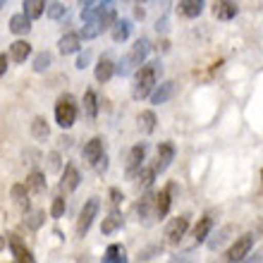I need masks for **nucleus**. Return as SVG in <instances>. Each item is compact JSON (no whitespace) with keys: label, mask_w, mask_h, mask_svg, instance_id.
Segmentation results:
<instances>
[{"label":"nucleus","mask_w":263,"mask_h":263,"mask_svg":"<svg viewBox=\"0 0 263 263\" xmlns=\"http://www.w3.org/2000/svg\"><path fill=\"white\" fill-rule=\"evenodd\" d=\"M249 263H263V258H254V261H249Z\"/></svg>","instance_id":"nucleus-45"},{"label":"nucleus","mask_w":263,"mask_h":263,"mask_svg":"<svg viewBox=\"0 0 263 263\" xmlns=\"http://www.w3.org/2000/svg\"><path fill=\"white\" fill-rule=\"evenodd\" d=\"M7 72V53H3L0 55V74H5Z\"/></svg>","instance_id":"nucleus-43"},{"label":"nucleus","mask_w":263,"mask_h":263,"mask_svg":"<svg viewBox=\"0 0 263 263\" xmlns=\"http://www.w3.org/2000/svg\"><path fill=\"white\" fill-rule=\"evenodd\" d=\"M65 14H67L65 3H50V5H48V17H50V20H63Z\"/></svg>","instance_id":"nucleus-36"},{"label":"nucleus","mask_w":263,"mask_h":263,"mask_svg":"<svg viewBox=\"0 0 263 263\" xmlns=\"http://www.w3.org/2000/svg\"><path fill=\"white\" fill-rule=\"evenodd\" d=\"M134 14H137V20H144V7L139 5V3L134 5Z\"/></svg>","instance_id":"nucleus-44"},{"label":"nucleus","mask_w":263,"mask_h":263,"mask_svg":"<svg viewBox=\"0 0 263 263\" xmlns=\"http://www.w3.org/2000/svg\"><path fill=\"white\" fill-rule=\"evenodd\" d=\"M74 120H77L74 96H72V93H63L55 103V122L63 127V129H69V127L74 125Z\"/></svg>","instance_id":"nucleus-3"},{"label":"nucleus","mask_w":263,"mask_h":263,"mask_svg":"<svg viewBox=\"0 0 263 263\" xmlns=\"http://www.w3.org/2000/svg\"><path fill=\"white\" fill-rule=\"evenodd\" d=\"M137 215L144 225L158 220V192H146L137 203Z\"/></svg>","instance_id":"nucleus-4"},{"label":"nucleus","mask_w":263,"mask_h":263,"mask_svg":"<svg viewBox=\"0 0 263 263\" xmlns=\"http://www.w3.org/2000/svg\"><path fill=\"white\" fill-rule=\"evenodd\" d=\"M167 263H192V256L189 254H177V256H170Z\"/></svg>","instance_id":"nucleus-41"},{"label":"nucleus","mask_w":263,"mask_h":263,"mask_svg":"<svg viewBox=\"0 0 263 263\" xmlns=\"http://www.w3.org/2000/svg\"><path fill=\"white\" fill-rule=\"evenodd\" d=\"M175 189H177V184H175V182H167L165 187L158 192V220H163L167 215V211H170V206H173Z\"/></svg>","instance_id":"nucleus-12"},{"label":"nucleus","mask_w":263,"mask_h":263,"mask_svg":"<svg viewBox=\"0 0 263 263\" xmlns=\"http://www.w3.org/2000/svg\"><path fill=\"white\" fill-rule=\"evenodd\" d=\"M43 215H46V213H43V211H34V213H29V220H27V225H29V228H31V230H39V228H41V225H43Z\"/></svg>","instance_id":"nucleus-37"},{"label":"nucleus","mask_w":263,"mask_h":263,"mask_svg":"<svg viewBox=\"0 0 263 263\" xmlns=\"http://www.w3.org/2000/svg\"><path fill=\"white\" fill-rule=\"evenodd\" d=\"M29 29H31V17H27L24 12L12 14V17H10V31H12L14 36L29 34Z\"/></svg>","instance_id":"nucleus-23"},{"label":"nucleus","mask_w":263,"mask_h":263,"mask_svg":"<svg viewBox=\"0 0 263 263\" xmlns=\"http://www.w3.org/2000/svg\"><path fill=\"white\" fill-rule=\"evenodd\" d=\"M122 199H125V196H122V192H120L118 187H112L110 189V206H112V211H118L120 203H122Z\"/></svg>","instance_id":"nucleus-38"},{"label":"nucleus","mask_w":263,"mask_h":263,"mask_svg":"<svg viewBox=\"0 0 263 263\" xmlns=\"http://www.w3.org/2000/svg\"><path fill=\"white\" fill-rule=\"evenodd\" d=\"M127 261H129V258H127L125 244H110V247L103 251V258H101V263H127Z\"/></svg>","instance_id":"nucleus-18"},{"label":"nucleus","mask_w":263,"mask_h":263,"mask_svg":"<svg viewBox=\"0 0 263 263\" xmlns=\"http://www.w3.org/2000/svg\"><path fill=\"white\" fill-rule=\"evenodd\" d=\"M65 211H67V201H65L63 194H58L55 199H53V203H50V218L60 220V218L65 215Z\"/></svg>","instance_id":"nucleus-33"},{"label":"nucleus","mask_w":263,"mask_h":263,"mask_svg":"<svg viewBox=\"0 0 263 263\" xmlns=\"http://www.w3.org/2000/svg\"><path fill=\"white\" fill-rule=\"evenodd\" d=\"M79 182H82L79 170H77L74 165H65V175H63V182H60V189H65V192H74V189L79 187Z\"/></svg>","instance_id":"nucleus-24"},{"label":"nucleus","mask_w":263,"mask_h":263,"mask_svg":"<svg viewBox=\"0 0 263 263\" xmlns=\"http://www.w3.org/2000/svg\"><path fill=\"white\" fill-rule=\"evenodd\" d=\"M237 12H239L237 3H230V0H218V3H213V17L215 20L230 22V20H235L237 17Z\"/></svg>","instance_id":"nucleus-13"},{"label":"nucleus","mask_w":263,"mask_h":263,"mask_svg":"<svg viewBox=\"0 0 263 263\" xmlns=\"http://www.w3.org/2000/svg\"><path fill=\"white\" fill-rule=\"evenodd\" d=\"M144 160H146V144L132 146L129 153H127V160H125V175L129 180L139 177V173L144 170Z\"/></svg>","instance_id":"nucleus-6"},{"label":"nucleus","mask_w":263,"mask_h":263,"mask_svg":"<svg viewBox=\"0 0 263 263\" xmlns=\"http://www.w3.org/2000/svg\"><path fill=\"white\" fill-rule=\"evenodd\" d=\"M213 213H206V215H201L199 218V222L194 225V242L196 244H201V242H206V237L211 235V230H213Z\"/></svg>","instance_id":"nucleus-15"},{"label":"nucleus","mask_w":263,"mask_h":263,"mask_svg":"<svg viewBox=\"0 0 263 263\" xmlns=\"http://www.w3.org/2000/svg\"><path fill=\"white\" fill-rule=\"evenodd\" d=\"M105 156V148H103V139L101 137H93V139H89L86 144H84V148H82V158L89 163V165H93L96 167L98 165V160Z\"/></svg>","instance_id":"nucleus-9"},{"label":"nucleus","mask_w":263,"mask_h":263,"mask_svg":"<svg viewBox=\"0 0 263 263\" xmlns=\"http://www.w3.org/2000/svg\"><path fill=\"white\" fill-rule=\"evenodd\" d=\"M50 63H53V55H50L48 50H41V53L34 58V72H46V69L50 67Z\"/></svg>","instance_id":"nucleus-34"},{"label":"nucleus","mask_w":263,"mask_h":263,"mask_svg":"<svg viewBox=\"0 0 263 263\" xmlns=\"http://www.w3.org/2000/svg\"><path fill=\"white\" fill-rule=\"evenodd\" d=\"M187 230H189V215L187 213L173 218V220L167 222V228H165V244H170V247H177V244L184 239Z\"/></svg>","instance_id":"nucleus-7"},{"label":"nucleus","mask_w":263,"mask_h":263,"mask_svg":"<svg viewBox=\"0 0 263 263\" xmlns=\"http://www.w3.org/2000/svg\"><path fill=\"white\" fill-rule=\"evenodd\" d=\"M118 72V65L112 63L110 58H101L98 60V65H96V82H101V84H105V82H110L112 79V74Z\"/></svg>","instance_id":"nucleus-16"},{"label":"nucleus","mask_w":263,"mask_h":263,"mask_svg":"<svg viewBox=\"0 0 263 263\" xmlns=\"http://www.w3.org/2000/svg\"><path fill=\"white\" fill-rule=\"evenodd\" d=\"M50 134V127H48V120L43 118V115H36L34 120H31V137L36 139V141H46Z\"/></svg>","instance_id":"nucleus-26"},{"label":"nucleus","mask_w":263,"mask_h":263,"mask_svg":"<svg viewBox=\"0 0 263 263\" xmlns=\"http://www.w3.org/2000/svg\"><path fill=\"white\" fill-rule=\"evenodd\" d=\"M122 222H125L122 213H120V211H110V213L103 218V222H101V235H112V232H118V230L122 228Z\"/></svg>","instance_id":"nucleus-19"},{"label":"nucleus","mask_w":263,"mask_h":263,"mask_svg":"<svg viewBox=\"0 0 263 263\" xmlns=\"http://www.w3.org/2000/svg\"><path fill=\"white\" fill-rule=\"evenodd\" d=\"M177 12H180L182 17L194 20V17H199V14L203 12V3H201V0H180V3H177Z\"/></svg>","instance_id":"nucleus-22"},{"label":"nucleus","mask_w":263,"mask_h":263,"mask_svg":"<svg viewBox=\"0 0 263 263\" xmlns=\"http://www.w3.org/2000/svg\"><path fill=\"white\" fill-rule=\"evenodd\" d=\"M82 103H84V112H86V118L96 120L98 118V96H96V91H93V89L86 91Z\"/></svg>","instance_id":"nucleus-27"},{"label":"nucleus","mask_w":263,"mask_h":263,"mask_svg":"<svg viewBox=\"0 0 263 263\" xmlns=\"http://www.w3.org/2000/svg\"><path fill=\"white\" fill-rule=\"evenodd\" d=\"M24 187L29 189V194L31 196H39L46 192V175L39 173V170H34V173L27 175V182H24Z\"/></svg>","instance_id":"nucleus-17"},{"label":"nucleus","mask_w":263,"mask_h":263,"mask_svg":"<svg viewBox=\"0 0 263 263\" xmlns=\"http://www.w3.org/2000/svg\"><path fill=\"white\" fill-rule=\"evenodd\" d=\"M29 55H31V43L29 41L10 43V60H14V63H24Z\"/></svg>","instance_id":"nucleus-25"},{"label":"nucleus","mask_w":263,"mask_h":263,"mask_svg":"<svg viewBox=\"0 0 263 263\" xmlns=\"http://www.w3.org/2000/svg\"><path fill=\"white\" fill-rule=\"evenodd\" d=\"M173 93H175V82H173V79H167V82L158 84V89L153 91L151 103H153V105H163V103H167Z\"/></svg>","instance_id":"nucleus-20"},{"label":"nucleus","mask_w":263,"mask_h":263,"mask_svg":"<svg viewBox=\"0 0 263 263\" xmlns=\"http://www.w3.org/2000/svg\"><path fill=\"white\" fill-rule=\"evenodd\" d=\"M175 144L173 141H163V144L158 146V153H156V163H153V167H156V173H165L167 167H170V163L175 160Z\"/></svg>","instance_id":"nucleus-11"},{"label":"nucleus","mask_w":263,"mask_h":263,"mask_svg":"<svg viewBox=\"0 0 263 263\" xmlns=\"http://www.w3.org/2000/svg\"><path fill=\"white\" fill-rule=\"evenodd\" d=\"M22 7H24V14L31 17V20H39V17L48 10V5H46L43 0H24V5Z\"/></svg>","instance_id":"nucleus-29"},{"label":"nucleus","mask_w":263,"mask_h":263,"mask_svg":"<svg viewBox=\"0 0 263 263\" xmlns=\"http://www.w3.org/2000/svg\"><path fill=\"white\" fill-rule=\"evenodd\" d=\"M48 170L50 173H58V170H60V153L58 151L48 153Z\"/></svg>","instance_id":"nucleus-39"},{"label":"nucleus","mask_w":263,"mask_h":263,"mask_svg":"<svg viewBox=\"0 0 263 263\" xmlns=\"http://www.w3.org/2000/svg\"><path fill=\"white\" fill-rule=\"evenodd\" d=\"M156 167L153 165H144V170L139 173V177H137V182H139V187H144V189H148L153 184V180H156Z\"/></svg>","instance_id":"nucleus-32"},{"label":"nucleus","mask_w":263,"mask_h":263,"mask_svg":"<svg viewBox=\"0 0 263 263\" xmlns=\"http://www.w3.org/2000/svg\"><path fill=\"white\" fill-rule=\"evenodd\" d=\"M148 50H151V43L146 41V39H139L137 43H134V46H132V50L129 53H127L125 58H122V63L118 65V74H129L132 69H141L144 67V60H146V55H148Z\"/></svg>","instance_id":"nucleus-2"},{"label":"nucleus","mask_w":263,"mask_h":263,"mask_svg":"<svg viewBox=\"0 0 263 263\" xmlns=\"http://www.w3.org/2000/svg\"><path fill=\"white\" fill-rule=\"evenodd\" d=\"M101 34V24H98V20L96 22H86L82 27V31H79V36H82L84 41H89V39H96V36Z\"/></svg>","instance_id":"nucleus-35"},{"label":"nucleus","mask_w":263,"mask_h":263,"mask_svg":"<svg viewBox=\"0 0 263 263\" xmlns=\"http://www.w3.org/2000/svg\"><path fill=\"white\" fill-rule=\"evenodd\" d=\"M129 31H132V24L127 20H120L115 27H112V41L115 43H122L129 39Z\"/></svg>","instance_id":"nucleus-31"},{"label":"nucleus","mask_w":263,"mask_h":263,"mask_svg":"<svg viewBox=\"0 0 263 263\" xmlns=\"http://www.w3.org/2000/svg\"><path fill=\"white\" fill-rule=\"evenodd\" d=\"M251 247H254V235H242V237H237L235 242H232V247L228 249V254H225L228 263H242L244 258L249 256Z\"/></svg>","instance_id":"nucleus-8"},{"label":"nucleus","mask_w":263,"mask_h":263,"mask_svg":"<svg viewBox=\"0 0 263 263\" xmlns=\"http://www.w3.org/2000/svg\"><path fill=\"white\" fill-rule=\"evenodd\" d=\"M98 208H101V201H98L96 196H91V199L82 206L79 218H77V237H84L86 232H89L91 222H93V218L98 215Z\"/></svg>","instance_id":"nucleus-5"},{"label":"nucleus","mask_w":263,"mask_h":263,"mask_svg":"<svg viewBox=\"0 0 263 263\" xmlns=\"http://www.w3.org/2000/svg\"><path fill=\"white\" fill-rule=\"evenodd\" d=\"M158 65L160 63H146L137 72L134 89H132V96L137 98V101H144L146 96H153V86L158 82Z\"/></svg>","instance_id":"nucleus-1"},{"label":"nucleus","mask_w":263,"mask_h":263,"mask_svg":"<svg viewBox=\"0 0 263 263\" xmlns=\"http://www.w3.org/2000/svg\"><path fill=\"white\" fill-rule=\"evenodd\" d=\"M7 242H10V251H12V256H14V263H36L31 249L22 242L20 235H7Z\"/></svg>","instance_id":"nucleus-10"},{"label":"nucleus","mask_w":263,"mask_h":263,"mask_svg":"<svg viewBox=\"0 0 263 263\" xmlns=\"http://www.w3.org/2000/svg\"><path fill=\"white\" fill-rule=\"evenodd\" d=\"M118 12H115V7H110V3L103 7V12H101V17H98V24H101V31H108V29H112L115 24H118Z\"/></svg>","instance_id":"nucleus-28"},{"label":"nucleus","mask_w":263,"mask_h":263,"mask_svg":"<svg viewBox=\"0 0 263 263\" xmlns=\"http://www.w3.org/2000/svg\"><path fill=\"white\" fill-rule=\"evenodd\" d=\"M89 60H91V53H89V50H84L82 55L77 58V69H84L86 65H89Z\"/></svg>","instance_id":"nucleus-40"},{"label":"nucleus","mask_w":263,"mask_h":263,"mask_svg":"<svg viewBox=\"0 0 263 263\" xmlns=\"http://www.w3.org/2000/svg\"><path fill=\"white\" fill-rule=\"evenodd\" d=\"M105 170H108V156H103V158L98 160V165H96V173L98 175H103Z\"/></svg>","instance_id":"nucleus-42"},{"label":"nucleus","mask_w":263,"mask_h":263,"mask_svg":"<svg viewBox=\"0 0 263 263\" xmlns=\"http://www.w3.org/2000/svg\"><path fill=\"white\" fill-rule=\"evenodd\" d=\"M10 196H12L14 206L20 208V211H24V213H29V189L24 187V184H12V189H10Z\"/></svg>","instance_id":"nucleus-21"},{"label":"nucleus","mask_w":263,"mask_h":263,"mask_svg":"<svg viewBox=\"0 0 263 263\" xmlns=\"http://www.w3.org/2000/svg\"><path fill=\"white\" fill-rule=\"evenodd\" d=\"M137 122H139V129L144 132V134H151V132L156 129V122H158V120H156V112L153 110H141Z\"/></svg>","instance_id":"nucleus-30"},{"label":"nucleus","mask_w":263,"mask_h":263,"mask_svg":"<svg viewBox=\"0 0 263 263\" xmlns=\"http://www.w3.org/2000/svg\"><path fill=\"white\" fill-rule=\"evenodd\" d=\"M79 46H82V36H79V31H67V34H63L60 36V41H58V48H60L63 55L77 53Z\"/></svg>","instance_id":"nucleus-14"}]
</instances>
